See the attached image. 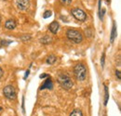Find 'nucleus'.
<instances>
[{
	"instance_id": "1",
	"label": "nucleus",
	"mask_w": 121,
	"mask_h": 116,
	"mask_svg": "<svg viewBox=\"0 0 121 116\" xmlns=\"http://www.w3.org/2000/svg\"><path fill=\"white\" fill-rule=\"evenodd\" d=\"M57 80H58L60 87L64 88V89H66V90L71 89L74 86V83H73L71 77L67 73H60L57 76Z\"/></svg>"
},
{
	"instance_id": "2",
	"label": "nucleus",
	"mask_w": 121,
	"mask_h": 116,
	"mask_svg": "<svg viewBox=\"0 0 121 116\" xmlns=\"http://www.w3.org/2000/svg\"><path fill=\"white\" fill-rule=\"evenodd\" d=\"M66 35H67V38L74 42L76 44H79L82 42L83 40V35L81 33V32H79L78 30L76 29H69L66 33Z\"/></svg>"
},
{
	"instance_id": "3",
	"label": "nucleus",
	"mask_w": 121,
	"mask_h": 116,
	"mask_svg": "<svg viewBox=\"0 0 121 116\" xmlns=\"http://www.w3.org/2000/svg\"><path fill=\"white\" fill-rule=\"evenodd\" d=\"M74 74L78 81H84L87 76V69L82 63H78L74 67Z\"/></svg>"
},
{
	"instance_id": "4",
	"label": "nucleus",
	"mask_w": 121,
	"mask_h": 116,
	"mask_svg": "<svg viewBox=\"0 0 121 116\" xmlns=\"http://www.w3.org/2000/svg\"><path fill=\"white\" fill-rule=\"evenodd\" d=\"M3 93H4V96L9 99H16V90L13 86H7L3 89Z\"/></svg>"
},
{
	"instance_id": "5",
	"label": "nucleus",
	"mask_w": 121,
	"mask_h": 116,
	"mask_svg": "<svg viewBox=\"0 0 121 116\" xmlns=\"http://www.w3.org/2000/svg\"><path fill=\"white\" fill-rule=\"evenodd\" d=\"M71 13L79 21H85L87 20V14L84 12V10H82V9H80L78 8H73L71 10Z\"/></svg>"
},
{
	"instance_id": "6",
	"label": "nucleus",
	"mask_w": 121,
	"mask_h": 116,
	"mask_svg": "<svg viewBox=\"0 0 121 116\" xmlns=\"http://www.w3.org/2000/svg\"><path fill=\"white\" fill-rule=\"evenodd\" d=\"M16 4L20 10H25L30 6V0H17Z\"/></svg>"
},
{
	"instance_id": "7",
	"label": "nucleus",
	"mask_w": 121,
	"mask_h": 116,
	"mask_svg": "<svg viewBox=\"0 0 121 116\" xmlns=\"http://www.w3.org/2000/svg\"><path fill=\"white\" fill-rule=\"evenodd\" d=\"M59 28H60V24H59V22H57V21L51 22V23L49 24V26H48V29H49V31H50L52 33H57Z\"/></svg>"
},
{
	"instance_id": "8",
	"label": "nucleus",
	"mask_w": 121,
	"mask_h": 116,
	"mask_svg": "<svg viewBox=\"0 0 121 116\" xmlns=\"http://www.w3.org/2000/svg\"><path fill=\"white\" fill-rule=\"evenodd\" d=\"M5 27L8 30H13L16 27V21L14 20H8L5 23Z\"/></svg>"
},
{
	"instance_id": "9",
	"label": "nucleus",
	"mask_w": 121,
	"mask_h": 116,
	"mask_svg": "<svg viewBox=\"0 0 121 116\" xmlns=\"http://www.w3.org/2000/svg\"><path fill=\"white\" fill-rule=\"evenodd\" d=\"M52 87H53V84H52L51 79H50V78H48L45 82L43 83V85L41 86L40 89H41V90H42V89H46V88H48V89H52Z\"/></svg>"
},
{
	"instance_id": "10",
	"label": "nucleus",
	"mask_w": 121,
	"mask_h": 116,
	"mask_svg": "<svg viewBox=\"0 0 121 116\" xmlns=\"http://www.w3.org/2000/svg\"><path fill=\"white\" fill-rule=\"evenodd\" d=\"M116 37H117V26H116V22H114L113 23L112 32H111V37H110V42H111V44L114 43Z\"/></svg>"
},
{
	"instance_id": "11",
	"label": "nucleus",
	"mask_w": 121,
	"mask_h": 116,
	"mask_svg": "<svg viewBox=\"0 0 121 116\" xmlns=\"http://www.w3.org/2000/svg\"><path fill=\"white\" fill-rule=\"evenodd\" d=\"M40 42L42 44H44V45H48V44L52 42V38H51L50 36H48V35H45V36H43V37L40 39Z\"/></svg>"
},
{
	"instance_id": "12",
	"label": "nucleus",
	"mask_w": 121,
	"mask_h": 116,
	"mask_svg": "<svg viewBox=\"0 0 121 116\" xmlns=\"http://www.w3.org/2000/svg\"><path fill=\"white\" fill-rule=\"evenodd\" d=\"M56 59H57V58H56L54 55H49V56L47 58V60H46V62H47V64H49V65H51V64L55 63Z\"/></svg>"
},
{
	"instance_id": "13",
	"label": "nucleus",
	"mask_w": 121,
	"mask_h": 116,
	"mask_svg": "<svg viewBox=\"0 0 121 116\" xmlns=\"http://www.w3.org/2000/svg\"><path fill=\"white\" fill-rule=\"evenodd\" d=\"M70 116H83V113H82V111L79 110V109H75L72 112Z\"/></svg>"
},
{
	"instance_id": "14",
	"label": "nucleus",
	"mask_w": 121,
	"mask_h": 116,
	"mask_svg": "<svg viewBox=\"0 0 121 116\" xmlns=\"http://www.w3.org/2000/svg\"><path fill=\"white\" fill-rule=\"evenodd\" d=\"M104 91H105V98H104V105H107V102L109 99V92H108V87L104 86Z\"/></svg>"
},
{
	"instance_id": "15",
	"label": "nucleus",
	"mask_w": 121,
	"mask_h": 116,
	"mask_svg": "<svg viewBox=\"0 0 121 116\" xmlns=\"http://www.w3.org/2000/svg\"><path fill=\"white\" fill-rule=\"evenodd\" d=\"M51 11L50 10H47V11H45V13H44V15H43V18L44 19H48V18H49L50 16H51Z\"/></svg>"
},
{
	"instance_id": "16",
	"label": "nucleus",
	"mask_w": 121,
	"mask_h": 116,
	"mask_svg": "<svg viewBox=\"0 0 121 116\" xmlns=\"http://www.w3.org/2000/svg\"><path fill=\"white\" fill-rule=\"evenodd\" d=\"M60 1L61 4H63L65 6H68V5H70L72 3V0H60Z\"/></svg>"
},
{
	"instance_id": "17",
	"label": "nucleus",
	"mask_w": 121,
	"mask_h": 116,
	"mask_svg": "<svg viewBox=\"0 0 121 116\" xmlns=\"http://www.w3.org/2000/svg\"><path fill=\"white\" fill-rule=\"evenodd\" d=\"M11 43V41H7V40H2L1 41V46H7L8 45Z\"/></svg>"
},
{
	"instance_id": "18",
	"label": "nucleus",
	"mask_w": 121,
	"mask_h": 116,
	"mask_svg": "<svg viewBox=\"0 0 121 116\" xmlns=\"http://www.w3.org/2000/svg\"><path fill=\"white\" fill-rule=\"evenodd\" d=\"M104 59H105V54L104 53L103 54V57H102V59H101V64H102V67L104 66Z\"/></svg>"
},
{
	"instance_id": "19",
	"label": "nucleus",
	"mask_w": 121,
	"mask_h": 116,
	"mask_svg": "<svg viewBox=\"0 0 121 116\" xmlns=\"http://www.w3.org/2000/svg\"><path fill=\"white\" fill-rule=\"evenodd\" d=\"M116 75L117 76V79L118 80H120V78H121V73H120V71H116Z\"/></svg>"
},
{
	"instance_id": "20",
	"label": "nucleus",
	"mask_w": 121,
	"mask_h": 116,
	"mask_svg": "<svg viewBox=\"0 0 121 116\" xmlns=\"http://www.w3.org/2000/svg\"><path fill=\"white\" fill-rule=\"evenodd\" d=\"M29 39H31V37L29 36V35H28V36H27V35H24V36H22V41L29 40Z\"/></svg>"
},
{
	"instance_id": "21",
	"label": "nucleus",
	"mask_w": 121,
	"mask_h": 116,
	"mask_svg": "<svg viewBox=\"0 0 121 116\" xmlns=\"http://www.w3.org/2000/svg\"><path fill=\"white\" fill-rule=\"evenodd\" d=\"M104 12H105V9H104V8H103V9H102V13H100V18H101V20H102V19L104 18Z\"/></svg>"
},
{
	"instance_id": "22",
	"label": "nucleus",
	"mask_w": 121,
	"mask_h": 116,
	"mask_svg": "<svg viewBox=\"0 0 121 116\" xmlns=\"http://www.w3.org/2000/svg\"><path fill=\"white\" fill-rule=\"evenodd\" d=\"M22 112H23V113L25 112V111H24V98H22Z\"/></svg>"
},
{
	"instance_id": "23",
	"label": "nucleus",
	"mask_w": 121,
	"mask_h": 116,
	"mask_svg": "<svg viewBox=\"0 0 121 116\" xmlns=\"http://www.w3.org/2000/svg\"><path fill=\"white\" fill-rule=\"evenodd\" d=\"M29 72H30L29 70H27V71H26V73H25V75H24V79H26V77L29 75Z\"/></svg>"
},
{
	"instance_id": "24",
	"label": "nucleus",
	"mask_w": 121,
	"mask_h": 116,
	"mask_svg": "<svg viewBox=\"0 0 121 116\" xmlns=\"http://www.w3.org/2000/svg\"><path fill=\"white\" fill-rule=\"evenodd\" d=\"M45 77H48V74H45V73H44V74H41V75H40V78H41V79H43V78H45Z\"/></svg>"
},
{
	"instance_id": "25",
	"label": "nucleus",
	"mask_w": 121,
	"mask_h": 116,
	"mask_svg": "<svg viewBox=\"0 0 121 116\" xmlns=\"http://www.w3.org/2000/svg\"><path fill=\"white\" fill-rule=\"evenodd\" d=\"M2 75H3V70H2V68H0V79H1Z\"/></svg>"
},
{
	"instance_id": "26",
	"label": "nucleus",
	"mask_w": 121,
	"mask_h": 116,
	"mask_svg": "<svg viewBox=\"0 0 121 116\" xmlns=\"http://www.w3.org/2000/svg\"><path fill=\"white\" fill-rule=\"evenodd\" d=\"M0 22H1V17H0Z\"/></svg>"
}]
</instances>
